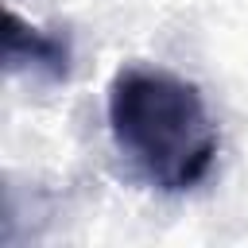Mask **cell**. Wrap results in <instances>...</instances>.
Listing matches in <instances>:
<instances>
[{
	"label": "cell",
	"instance_id": "1",
	"mask_svg": "<svg viewBox=\"0 0 248 248\" xmlns=\"http://www.w3.org/2000/svg\"><path fill=\"white\" fill-rule=\"evenodd\" d=\"M108 136L132 170L163 190L198 186L217 159V124L202 89L163 66H124L108 81Z\"/></svg>",
	"mask_w": 248,
	"mask_h": 248
},
{
	"label": "cell",
	"instance_id": "2",
	"mask_svg": "<svg viewBox=\"0 0 248 248\" xmlns=\"http://www.w3.org/2000/svg\"><path fill=\"white\" fill-rule=\"evenodd\" d=\"M4 62L8 70H35L50 81H62L70 74V43L66 35L39 31L19 19V12L8 8V31H4Z\"/></svg>",
	"mask_w": 248,
	"mask_h": 248
}]
</instances>
